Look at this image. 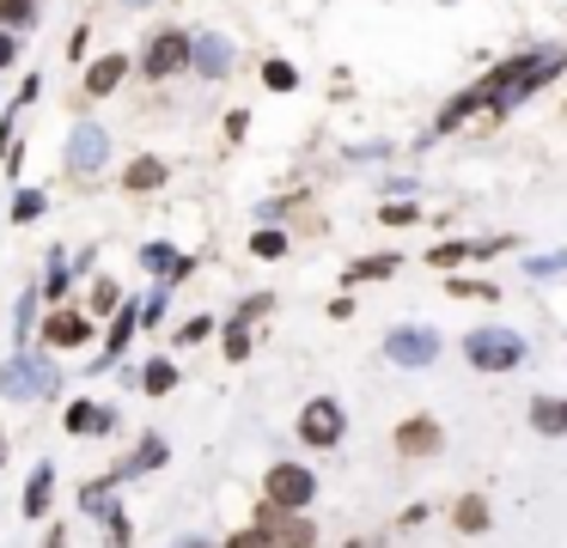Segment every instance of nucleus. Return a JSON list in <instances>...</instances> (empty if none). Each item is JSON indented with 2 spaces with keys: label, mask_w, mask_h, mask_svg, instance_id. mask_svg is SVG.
<instances>
[{
  "label": "nucleus",
  "mask_w": 567,
  "mask_h": 548,
  "mask_svg": "<svg viewBox=\"0 0 567 548\" xmlns=\"http://www.w3.org/2000/svg\"><path fill=\"white\" fill-rule=\"evenodd\" d=\"M464 360L476 365V372H513V365H525V336H513V329H470L464 336Z\"/></svg>",
  "instance_id": "f257e3e1"
},
{
  "label": "nucleus",
  "mask_w": 567,
  "mask_h": 548,
  "mask_svg": "<svg viewBox=\"0 0 567 548\" xmlns=\"http://www.w3.org/2000/svg\"><path fill=\"white\" fill-rule=\"evenodd\" d=\"M55 365L37 360V353H13V360L0 365V396H13V403H31V396H55Z\"/></svg>",
  "instance_id": "f03ea898"
},
{
  "label": "nucleus",
  "mask_w": 567,
  "mask_h": 548,
  "mask_svg": "<svg viewBox=\"0 0 567 548\" xmlns=\"http://www.w3.org/2000/svg\"><path fill=\"white\" fill-rule=\"evenodd\" d=\"M141 74L146 79H177V74H189V31H153L146 37V50H141Z\"/></svg>",
  "instance_id": "7ed1b4c3"
},
{
  "label": "nucleus",
  "mask_w": 567,
  "mask_h": 548,
  "mask_svg": "<svg viewBox=\"0 0 567 548\" xmlns=\"http://www.w3.org/2000/svg\"><path fill=\"white\" fill-rule=\"evenodd\" d=\"M342 427H348V415H342V403H336V396H312V403L299 408V439L312 445V451L342 445Z\"/></svg>",
  "instance_id": "20e7f679"
},
{
  "label": "nucleus",
  "mask_w": 567,
  "mask_h": 548,
  "mask_svg": "<svg viewBox=\"0 0 567 548\" xmlns=\"http://www.w3.org/2000/svg\"><path fill=\"white\" fill-rule=\"evenodd\" d=\"M263 494H269V506L305 512V506H312V494H317V475L305 470V463H275V470L263 475Z\"/></svg>",
  "instance_id": "39448f33"
},
{
  "label": "nucleus",
  "mask_w": 567,
  "mask_h": 548,
  "mask_svg": "<svg viewBox=\"0 0 567 548\" xmlns=\"http://www.w3.org/2000/svg\"><path fill=\"white\" fill-rule=\"evenodd\" d=\"M384 353H391V365H410V372H422V365L439 360V329H422V324H403L384 336Z\"/></svg>",
  "instance_id": "423d86ee"
},
{
  "label": "nucleus",
  "mask_w": 567,
  "mask_h": 548,
  "mask_svg": "<svg viewBox=\"0 0 567 548\" xmlns=\"http://www.w3.org/2000/svg\"><path fill=\"white\" fill-rule=\"evenodd\" d=\"M105 158H110V134L98 122H74V134H67V171L74 177H98Z\"/></svg>",
  "instance_id": "0eeeda50"
},
{
  "label": "nucleus",
  "mask_w": 567,
  "mask_h": 548,
  "mask_svg": "<svg viewBox=\"0 0 567 548\" xmlns=\"http://www.w3.org/2000/svg\"><path fill=\"white\" fill-rule=\"evenodd\" d=\"M257 524L269 530V542H275V548H317V530H312L305 512H287V506H269V500H263Z\"/></svg>",
  "instance_id": "6e6552de"
},
{
  "label": "nucleus",
  "mask_w": 567,
  "mask_h": 548,
  "mask_svg": "<svg viewBox=\"0 0 567 548\" xmlns=\"http://www.w3.org/2000/svg\"><path fill=\"white\" fill-rule=\"evenodd\" d=\"M439 445H446V432H439L434 415H410L403 427H396V451L403 457H434Z\"/></svg>",
  "instance_id": "1a4fd4ad"
},
{
  "label": "nucleus",
  "mask_w": 567,
  "mask_h": 548,
  "mask_svg": "<svg viewBox=\"0 0 567 548\" xmlns=\"http://www.w3.org/2000/svg\"><path fill=\"white\" fill-rule=\"evenodd\" d=\"M189 67H196V74H208V79H220L226 67H232V43L208 37V31H201V37H189Z\"/></svg>",
  "instance_id": "9d476101"
},
{
  "label": "nucleus",
  "mask_w": 567,
  "mask_h": 548,
  "mask_svg": "<svg viewBox=\"0 0 567 548\" xmlns=\"http://www.w3.org/2000/svg\"><path fill=\"white\" fill-rule=\"evenodd\" d=\"M37 336H50V348H86V341H92V324L79 311H50V324H37Z\"/></svg>",
  "instance_id": "9b49d317"
},
{
  "label": "nucleus",
  "mask_w": 567,
  "mask_h": 548,
  "mask_svg": "<svg viewBox=\"0 0 567 548\" xmlns=\"http://www.w3.org/2000/svg\"><path fill=\"white\" fill-rule=\"evenodd\" d=\"M110 427H117V408L92 403V396H79V403L67 408V432H74V439H92V432H110Z\"/></svg>",
  "instance_id": "f8f14e48"
},
{
  "label": "nucleus",
  "mask_w": 567,
  "mask_h": 548,
  "mask_svg": "<svg viewBox=\"0 0 567 548\" xmlns=\"http://www.w3.org/2000/svg\"><path fill=\"white\" fill-rule=\"evenodd\" d=\"M129 55H117V50H110V55H98V62L92 67H86V91H92V98H110V91H117L122 86V79H129Z\"/></svg>",
  "instance_id": "ddd939ff"
},
{
  "label": "nucleus",
  "mask_w": 567,
  "mask_h": 548,
  "mask_svg": "<svg viewBox=\"0 0 567 548\" xmlns=\"http://www.w3.org/2000/svg\"><path fill=\"white\" fill-rule=\"evenodd\" d=\"M141 268H146V274H165L159 287H172V281H184V274L196 268V262H189V256H177L172 244H146V250H141Z\"/></svg>",
  "instance_id": "4468645a"
},
{
  "label": "nucleus",
  "mask_w": 567,
  "mask_h": 548,
  "mask_svg": "<svg viewBox=\"0 0 567 548\" xmlns=\"http://www.w3.org/2000/svg\"><path fill=\"white\" fill-rule=\"evenodd\" d=\"M141 329V305H117L110 311V336H105V353H98V365H110L122 348H129V336Z\"/></svg>",
  "instance_id": "2eb2a0df"
},
{
  "label": "nucleus",
  "mask_w": 567,
  "mask_h": 548,
  "mask_svg": "<svg viewBox=\"0 0 567 548\" xmlns=\"http://www.w3.org/2000/svg\"><path fill=\"white\" fill-rule=\"evenodd\" d=\"M165 177H172V165H165V158H134V165L122 171V189L153 196V189H165Z\"/></svg>",
  "instance_id": "dca6fc26"
},
{
  "label": "nucleus",
  "mask_w": 567,
  "mask_h": 548,
  "mask_svg": "<svg viewBox=\"0 0 567 548\" xmlns=\"http://www.w3.org/2000/svg\"><path fill=\"white\" fill-rule=\"evenodd\" d=\"M134 391H146V396H172V391H177V365H172V360H146V365H134Z\"/></svg>",
  "instance_id": "f3484780"
},
{
  "label": "nucleus",
  "mask_w": 567,
  "mask_h": 548,
  "mask_svg": "<svg viewBox=\"0 0 567 548\" xmlns=\"http://www.w3.org/2000/svg\"><path fill=\"white\" fill-rule=\"evenodd\" d=\"M55 500V463H37L31 470V487H25V518H43Z\"/></svg>",
  "instance_id": "a211bd4d"
},
{
  "label": "nucleus",
  "mask_w": 567,
  "mask_h": 548,
  "mask_svg": "<svg viewBox=\"0 0 567 548\" xmlns=\"http://www.w3.org/2000/svg\"><path fill=\"white\" fill-rule=\"evenodd\" d=\"M159 463H165V439H141L129 463H117L110 475H117V482H129V475H146V470H159Z\"/></svg>",
  "instance_id": "6ab92c4d"
},
{
  "label": "nucleus",
  "mask_w": 567,
  "mask_h": 548,
  "mask_svg": "<svg viewBox=\"0 0 567 548\" xmlns=\"http://www.w3.org/2000/svg\"><path fill=\"white\" fill-rule=\"evenodd\" d=\"M531 427L549 432V439H561L567 432V403L561 396H537V403H531Z\"/></svg>",
  "instance_id": "aec40b11"
},
{
  "label": "nucleus",
  "mask_w": 567,
  "mask_h": 548,
  "mask_svg": "<svg viewBox=\"0 0 567 548\" xmlns=\"http://www.w3.org/2000/svg\"><path fill=\"white\" fill-rule=\"evenodd\" d=\"M451 524H458L464 536H482V530H489V500H482V494H464L458 506H451Z\"/></svg>",
  "instance_id": "412c9836"
},
{
  "label": "nucleus",
  "mask_w": 567,
  "mask_h": 548,
  "mask_svg": "<svg viewBox=\"0 0 567 548\" xmlns=\"http://www.w3.org/2000/svg\"><path fill=\"white\" fill-rule=\"evenodd\" d=\"M396 268H403V256H396V250H379V256L348 262V274H342V281H384V274H396Z\"/></svg>",
  "instance_id": "4be33fe9"
},
{
  "label": "nucleus",
  "mask_w": 567,
  "mask_h": 548,
  "mask_svg": "<svg viewBox=\"0 0 567 548\" xmlns=\"http://www.w3.org/2000/svg\"><path fill=\"white\" fill-rule=\"evenodd\" d=\"M0 25H7V31H31V25H37V0H0Z\"/></svg>",
  "instance_id": "5701e85b"
},
{
  "label": "nucleus",
  "mask_w": 567,
  "mask_h": 548,
  "mask_svg": "<svg viewBox=\"0 0 567 548\" xmlns=\"http://www.w3.org/2000/svg\"><path fill=\"white\" fill-rule=\"evenodd\" d=\"M263 86L269 91H293V86H299V67L281 62V55H269V62H263Z\"/></svg>",
  "instance_id": "b1692460"
},
{
  "label": "nucleus",
  "mask_w": 567,
  "mask_h": 548,
  "mask_svg": "<svg viewBox=\"0 0 567 548\" xmlns=\"http://www.w3.org/2000/svg\"><path fill=\"white\" fill-rule=\"evenodd\" d=\"M110 487H117V475H105V482H92L86 494H79V506L92 512V518H105V512H110Z\"/></svg>",
  "instance_id": "393cba45"
},
{
  "label": "nucleus",
  "mask_w": 567,
  "mask_h": 548,
  "mask_svg": "<svg viewBox=\"0 0 567 548\" xmlns=\"http://www.w3.org/2000/svg\"><path fill=\"white\" fill-rule=\"evenodd\" d=\"M208 336H214V317H201V311L189 317L184 329H172V341H177V348H196V341H208Z\"/></svg>",
  "instance_id": "a878e982"
},
{
  "label": "nucleus",
  "mask_w": 567,
  "mask_h": 548,
  "mask_svg": "<svg viewBox=\"0 0 567 548\" xmlns=\"http://www.w3.org/2000/svg\"><path fill=\"white\" fill-rule=\"evenodd\" d=\"M244 353H251V329H244V317H232V324H226V360H244Z\"/></svg>",
  "instance_id": "bb28decb"
},
{
  "label": "nucleus",
  "mask_w": 567,
  "mask_h": 548,
  "mask_svg": "<svg viewBox=\"0 0 567 548\" xmlns=\"http://www.w3.org/2000/svg\"><path fill=\"white\" fill-rule=\"evenodd\" d=\"M43 208H50V201H43V189H19V201H13V220H19V226H31Z\"/></svg>",
  "instance_id": "cd10ccee"
},
{
  "label": "nucleus",
  "mask_w": 567,
  "mask_h": 548,
  "mask_svg": "<svg viewBox=\"0 0 567 548\" xmlns=\"http://www.w3.org/2000/svg\"><path fill=\"white\" fill-rule=\"evenodd\" d=\"M251 250H257V256H263V262L287 256V232H275V226H269V232H257V238H251Z\"/></svg>",
  "instance_id": "c85d7f7f"
},
{
  "label": "nucleus",
  "mask_w": 567,
  "mask_h": 548,
  "mask_svg": "<svg viewBox=\"0 0 567 548\" xmlns=\"http://www.w3.org/2000/svg\"><path fill=\"white\" fill-rule=\"evenodd\" d=\"M13 336H19V341L37 336V299H31V293L19 299V311H13Z\"/></svg>",
  "instance_id": "c756f323"
},
{
  "label": "nucleus",
  "mask_w": 567,
  "mask_h": 548,
  "mask_svg": "<svg viewBox=\"0 0 567 548\" xmlns=\"http://www.w3.org/2000/svg\"><path fill=\"white\" fill-rule=\"evenodd\" d=\"M464 256H470V244H434V250H427L434 268H451V262H464Z\"/></svg>",
  "instance_id": "7c9ffc66"
},
{
  "label": "nucleus",
  "mask_w": 567,
  "mask_h": 548,
  "mask_svg": "<svg viewBox=\"0 0 567 548\" xmlns=\"http://www.w3.org/2000/svg\"><path fill=\"white\" fill-rule=\"evenodd\" d=\"M226 548H269V530L263 524H251V530H232V542Z\"/></svg>",
  "instance_id": "2f4dec72"
},
{
  "label": "nucleus",
  "mask_w": 567,
  "mask_h": 548,
  "mask_svg": "<svg viewBox=\"0 0 567 548\" xmlns=\"http://www.w3.org/2000/svg\"><path fill=\"white\" fill-rule=\"evenodd\" d=\"M117 305H122V299H117V287H110V281H98V287H92V311H105V317H110Z\"/></svg>",
  "instance_id": "473e14b6"
},
{
  "label": "nucleus",
  "mask_w": 567,
  "mask_h": 548,
  "mask_svg": "<svg viewBox=\"0 0 567 548\" xmlns=\"http://www.w3.org/2000/svg\"><path fill=\"white\" fill-rule=\"evenodd\" d=\"M105 524H110V542H117V548L129 542V512H117V506H110V512H105Z\"/></svg>",
  "instance_id": "72a5a7b5"
},
{
  "label": "nucleus",
  "mask_w": 567,
  "mask_h": 548,
  "mask_svg": "<svg viewBox=\"0 0 567 548\" xmlns=\"http://www.w3.org/2000/svg\"><path fill=\"white\" fill-rule=\"evenodd\" d=\"M19 62V37H13V31H7V25H0V74H7V67H13Z\"/></svg>",
  "instance_id": "f704fd0d"
},
{
  "label": "nucleus",
  "mask_w": 567,
  "mask_h": 548,
  "mask_svg": "<svg viewBox=\"0 0 567 548\" xmlns=\"http://www.w3.org/2000/svg\"><path fill=\"white\" fill-rule=\"evenodd\" d=\"M451 293H470V299H494V281H451Z\"/></svg>",
  "instance_id": "c9c22d12"
},
{
  "label": "nucleus",
  "mask_w": 567,
  "mask_h": 548,
  "mask_svg": "<svg viewBox=\"0 0 567 548\" xmlns=\"http://www.w3.org/2000/svg\"><path fill=\"white\" fill-rule=\"evenodd\" d=\"M62 287H67V262L50 256V299H62Z\"/></svg>",
  "instance_id": "e433bc0d"
},
{
  "label": "nucleus",
  "mask_w": 567,
  "mask_h": 548,
  "mask_svg": "<svg viewBox=\"0 0 567 548\" xmlns=\"http://www.w3.org/2000/svg\"><path fill=\"white\" fill-rule=\"evenodd\" d=\"M567 268V250H561V256H537V262H531V274H561Z\"/></svg>",
  "instance_id": "4c0bfd02"
},
{
  "label": "nucleus",
  "mask_w": 567,
  "mask_h": 548,
  "mask_svg": "<svg viewBox=\"0 0 567 548\" xmlns=\"http://www.w3.org/2000/svg\"><path fill=\"white\" fill-rule=\"evenodd\" d=\"M384 220H391V226H410V220H415V208H410V201H396V208L384 201Z\"/></svg>",
  "instance_id": "58836bf2"
},
{
  "label": "nucleus",
  "mask_w": 567,
  "mask_h": 548,
  "mask_svg": "<svg viewBox=\"0 0 567 548\" xmlns=\"http://www.w3.org/2000/svg\"><path fill=\"white\" fill-rule=\"evenodd\" d=\"M244 129H251V117H244V110H232V117H226V134H232V141H244Z\"/></svg>",
  "instance_id": "ea45409f"
},
{
  "label": "nucleus",
  "mask_w": 567,
  "mask_h": 548,
  "mask_svg": "<svg viewBox=\"0 0 567 548\" xmlns=\"http://www.w3.org/2000/svg\"><path fill=\"white\" fill-rule=\"evenodd\" d=\"M172 548H214V542H201V536H177Z\"/></svg>",
  "instance_id": "a19ab883"
},
{
  "label": "nucleus",
  "mask_w": 567,
  "mask_h": 548,
  "mask_svg": "<svg viewBox=\"0 0 567 548\" xmlns=\"http://www.w3.org/2000/svg\"><path fill=\"white\" fill-rule=\"evenodd\" d=\"M0 463H7V432H0Z\"/></svg>",
  "instance_id": "79ce46f5"
},
{
  "label": "nucleus",
  "mask_w": 567,
  "mask_h": 548,
  "mask_svg": "<svg viewBox=\"0 0 567 548\" xmlns=\"http://www.w3.org/2000/svg\"><path fill=\"white\" fill-rule=\"evenodd\" d=\"M129 7H141V0H129Z\"/></svg>",
  "instance_id": "37998d69"
}]
</instances>
